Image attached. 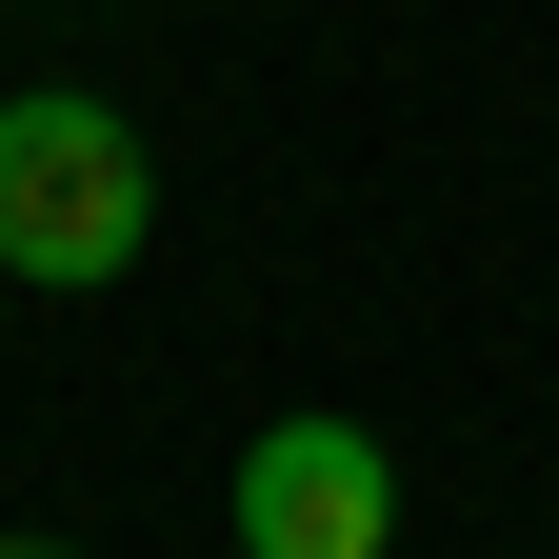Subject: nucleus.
Here are the masks:
<instances>
[{
	"mask_svg": "<svg viewBox=\"0 0 559 559\" xmlns=\"http://www.w3.org/2000/svg\"><path fill=\"white\" fill-rule=\"evenodd\" d=\"M140 240H160V160H140V120L81 100V81H0V280L100 300V280H140Z\"/></svg>",
	"mask_w": 559,
	"mask_h": 559,
	"instance_id": "nucleus-1",
	"label": "nucleus"
},
{
	"mask_svg": "<svg viewBox=\"0 0 559 559\" xmlns=\"http://www.w3.org/2000/svg\"><path fill=\"white\" fill-rule=\"evenodd\" d=\"M221 520H240V559H380V539H400V460H380V419L300 400V419H260V440H240Z\"/></svg>",
	"mask_w": 559,
	"mask_h": 559,
	"instance_id": "nucleus-2",
	"label": "nucleus"
},
{
	"mask_svg": "<svg viewBox=\"0 0 559 559\" xmlns=\"http://www.w3.org/2000/svg\"><path fill=\"white\" fill-rule=\"evenodd\" d=\"M0 559H81V539H0Z\"/></svg>",
	"mask_w": 559,
	"mask_h": 559,
	"instance_id": "nucleus-3",
	"label": "nucleus"
}]
</instances>
